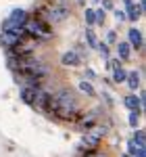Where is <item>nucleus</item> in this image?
<instances>
[{"mask_svg":"<svg viewBox=\"0 0 146 157\" xmlns=\"http://www.w3.org/2000/svg\"><path fill=\"white\" fill-rule=\"evenodd\" d=\"M52 115L61 117V120H77L82 113L77 107V101L73 97L71 90H61L54 94V109H52Z\"/></svg>","mask_w":146,"mask_h":157,"instance_id":"nucleus-1","label":"nucleus"},{"mask_svg":"<svg viewBox=\"0 0 146 157\" xmlns=\"http://www.w3.org/2000/svg\"><path fill=\"white\" fill-rule=\"evenodd\" d=\"M23 34H29L31 38H36V42H38V40L52 38V29H50V25L44 19L36 17V19H27L23 23Z\"/></svg>","mask_w":146,"mask_h":157,"instance_id":"nucleus-2","label":"nucleus"},{"mask_svg":"<svg viewBox=\"0 0 146 157\" xmlns=\"http://www.w3.org/2000/svg\"><path fill=\"white\" fill-rule=\"evenodd\" d=\"M69 15H71V11H69V6H63V4H52V6H48L46 11H44V15H38L40 19H44L46 23H63L65 19H69Z\"/></svg>","mask_w":146,"mask_h":157,"instance_id":"nucleus-3","label":"nucleus"},{"mask_svg":"<svg viewBox=\"0 0 146 157\" xmlns=\"http://www.w3.org/2000/svg\"><path fill=\"white\" fill-rule=\"evenodd\" d=\"M61 63L65 67H77V65H82V57H79L77 50H69L61 57Z\"/></svg>","mask_w":146,"mask_h":157,"instance_id":"nucleus-4","label":"nucleus"},{"mask_svg":"<svg viewBox=\"0 0 146 157\" xmlns=\"http://www.w3.org/2000/svg\"><path fill=\"white\" fill-rule=\"evenodd\" d=\"M127 38H130V46H134V48H142L144 46V38H142V32L140 29H136V27H132V29H127Z\"/></svg>","mask_w":146,"mask_h":157,"instance_id":"nucleus-5","label":"nucleus"},{"mask_svg":"<svg viewBox=\"0 0 146 157\" xmlns=\"http://www.w3.org/2000/svg\"><path fill=\"white\" fill-rule=\"evenodd\" d=\"M40 86H25L23 90H21V98H23V103H27L29 107H36V90Z\"/></svg>","mask_w":146,"mask_h":157,"instance_id":"nucleus-6","label":"nucleus"},{"mask_svg":"<svg viewBox=\"0 0 146 157\" xmlns=\"http://www.w3.org/2000/svg\"><path fill=\"white\" fill-rule=\"evenodd\" d=\"M19 40H21L19 36H15V34H9V32H2V34H0V44H2L4 48H9V50H11L13 46L19 42Z\"/></svg>","mask_w":146,"mask_h":157,"instance_id":"nucleus-7","label":"nucleus"},{"mask_svg":"<svg viewBox=\"0 0 146 157\" xmlns=\"http://www.w3.org/2000/svg\"><path fill=\"white\" fill-rule=\"evenodd\" d=\"M98 143H100V138L92 136V134H86L84 138H82V149H84L86 153H88V151H96Z\"/></svg>","mask_w":146,"mask_h":157,"instance_id":"nucleus-8","label":"nucleus"},{"mask_svg":"<svg viewBox=\"0 0 146 157\" xmlns=\"http://www.w3.org/2000/svg\"><path fill=\"white\" fill-rule=\"evenodd\" d=\"M125 13H127V15H125V19H130V21H138V19L142 17V11L136 6L134 2H132V4H127V11H125Z\"/></svg>","mask_w":146,"mask_h":157,"instance_id":"nucleus-9","label":"nucleus"},{"mask_svg":"<svg viewBox=\"0 0 146 157\" xmlns=\"http://www.w3.org/2000/svg\"><path fill=\"white\" fill-rule=\"evenodd\" d=\"M117 55H119V59L127 61L130 55H132V46H130L127 42H119V44H117Z\"/></svg>","mask_w":146,"mask_h":157,"instance_id":"nucleus-10","label":"nucleus"},{"mask_svg":"<svg viewBox=\"0 0 146 157\" xmlns=\"http://www.w3.org/2000/svg\"><path fill=\"white\" fill-rule=\"evenodd\" d=\"M125 107L132 109V111H140L142 105H140V98L136 97V94H130V97H125Z\"/></svg>","mask_w":146,"mask_h":157,"instance_id":"nucleus-11","label":"nucleus"},{"mask_svg":"<svg viewBox=\"0 0 146 157\" xmlns=\"http://www.w3.org/2000/svg\"><path fill=\"white\" fill-rule=\"evenodd\" d=\"M132 143H134L138 149H144V145H146V136H144V130H136V134H134V138H132Z\"/></svg>","mask_w":146,"mask_h":157,"instance_id":"nucleus-12","label":"nucleus"},{"mask_svg":"<svg viewBox=\"0 0 146 157\" xmlns=\"http://www.w3.org/2000/svg\"><path fill=\"white\" fill-rule=\"evenodd\" d=\"M125 80H127V86H130L132 90H136V88L140 86V73H138V71L127 73V78H125Z\"/></svg>","mask_w":146,"mask_h":157,"instance_id":"nucleus-13","label":"nucleus"},{"mask_svg":"<svg viewBox=\"0 0 146 157\" xmlns=\"http://www.w3.org/2000/svg\"><path fill=\"white\" fill-rule=\"evenodd\" d=\"M79 90L84 92L86 97H96V90H94V86L90 84V82H86V80H82V82H79Z\"/></svg>","mask_w":146,"mask_h":157,"instance_id":"nucleus-14","label":"nucleus"},{"mask_svg":"<svg viewBox=\"0 0 146 157\" xmlns=\"http://www.w3.org/2000/svg\"><path fill=\"white\" fill-rule=\"evenodd\" d=\"M86 40H88V44H90L92 48H98V38L92 29H86Z\"/></svg>","mask_w":146,"mask_h":157,"instance_id":"nucleus-15","label":"nucleus"},{"mask_svg":"<svg viewBox=\"0 0 146 157\" xmlns=\"http://www.w3.org/2000/svg\"><path fill=\"white\" fill-rule=\"evenodd\" d=\"M125 78H127V71H125V69H121V67H119V69H115V73H113V80H115L117 84L125 82Z\"/></svg>","mask_w":146,"mask_h":157,"instance_id":"nucleus-16","label":"nucleus"},{"mask_svg":"<svg viewBox=\"0 0 146 157\" xmlns=\"http://www.w3.org/2000/svg\"><path fill=\"white\" fill-rule=\"evenodd\" d=\"M104 19H107V11L104 9L94 11V23H104Z\"/></svg>","mask_w":146,"mask_h":157,"instance_id":"nucleus-17","label":"nucleus"},{"mask_svg":"<svg viewBox=\"0 0 146 157\" xmlns=\"http://www.w3.org/2000/svg\"><path fill=\"white\" fill-rule=\"evenodd\" d=\"M138 121H140V111H132V113H130V126L136 128V126H138Z\"/></svg>","mask_w":146,"mask_h":157,"instance_id":"nucleus-18","label":"nucleus"},{"mask_svg":"<svg viewBox=\"0 0 146 157\" xmlns=\"http://www.w3.org/2000/svg\"><path fill=\"white\" fill-rule=\"evenodd\" d=\"M84 15H86V21H88L90 25L94 23V11H92V9H86V13H84Z\"/></svg>","mask_w":146,"mask_h":157,"instance_id":"nucleus-19","label":"nucleus"},{"mask_svg":"<svg viewBox=\"0 0 146 157\" xmlns=\"http://www.w3.org/2000/svg\"><path fill=\"white\" fill-rule=\"evenodd\" d=\"M98 50H100V55H102L104 59H109V46H107V44H98Z\"/></svg>","mask_w":146,"mask_h":157,"instance_id":"nucleus-20","label":"nucleus"},{"mask_svg":"<svg viewBox=\"0 0 146 157\" xmlns=\"http://www.w3.org/2000/svg\"><path fill=\"white\" fill-rule=\"evenodd\" d=\"M115 17H117V21H125V11L117 9V11H115Z\"/></svg>","mask_w":146,"mask_h":157,"instance_id":"nucleus-21","label":"nucleus"},{"mask_svg":"<svg viewBox=\"0 0 146 157\" xmlns=\"http://www.w3.org/2000/svg\"><path fill=\"white\" fill-rule=\"evenodd\" d=\"M82 157H104L102 153H98V151H88V153H84Z\"/></svg>","mask_w":146,"mask_h":157,"instance_id":"nucleus-22","label":"nucleus"},{"mask_svg":"<svg viewBox=\"0 0 146 157\" xmlns=\"http://www.w3.org/2000/svg\"><path fill=\"white\" fill-rule=\"evenodd\" d=\"M107 40H109V42H117V34H115V32H109Z\"/></svg>","mask_w":146,"mask_h":157,"instance_id":"nucleus-23","label":"nucleus"},{"mask_svg":"<svg viewBox=\"0 0 146 157\" xmlns=\"http://www.w3.org/2000/svg\"><path fill=\"white\" fill-rule=\"evenodd\" d=\"M102 4H104V9H111L113 6V0H102Z\"/></svg>","mask_w":146,"mask_h":157,"instance_id":"nucleus-24","label":"nucleus"},{"mask_svg":"<svg viewBox=\"0 0 146 157\" xmlns=\"http://www.w3.org/2000/svg\"><path fill=\"white\" fill-rule=\"evenodd\" d=\"M52 2H54V4H63V6H65V0H52Z\"/></svg>","mask_w":146,"mask_h":157,"instance_id":"nucleus-25","label":"nucleus"},{"mask_svg":"<svg viewBox=\"0 0 146 157\" xmlns=\"http://www.w3.org/2000/svg\"><path fill=\"white\" fill-rule=\"evenodd\" d=\"M77 4H82V6H84V4H86V0H77Z\"/></svg>","mask_w":146,"mask_h":157,"instance_id":"nucleus-26","label":"nucleus"},{"mask_svg":"<svg viewBox=\"0 0 146 157\" xmlns=\"http://www.w3.org/2000/svg\"><path fill=\"white\" fill-rule=\"evenodd\" d=\"M123 2H125V4H132V0H123Z\"/></svg>","mask_w":146,"mask_h":157,"instance_id":"nucleus-27","label":"nucleus"},{"mask_svg":"<svg viewBox=\"0 0 146 157\" xmlns=\"http://www.w3.org/2000/svg\"><path fill=\"white\" fill-rule=\"evenodd\" d=\"M94 2H100V0H94Z\"/></svg>","mask_w":146,"mask_h":157,"instance_id":"nucleus-28","label":"nucleus"},{"mask_svg":"<svg viewBox=\"0 0 146 157\" xmlns=\"http://www.w3.org/2000/svg\"><path fill=\"white\" fill-rule=\"evenodd\" d=\"M123 157H130V155H123Z\"/></svg>","mask_w":146,"mask_h":157,"instance_id":"nucleus-29","label":"nucleus"}]
</instances>
